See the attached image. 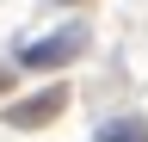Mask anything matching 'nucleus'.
Masks as SVG:
<instances>
[{
	"mask_svg": "<svg viewBox=\"0 0 148 142\" xmlns=\"http://www.w3.org/2000/svg\"><path fill=\"white\" fill-rule=\"evenodd\" d=\"M86 49V31L80 25H68V31H56V37H37V43H25L18 49V62L25 68H62V62H74Z\"/></svg>",
	"mask_w": 148,
	"mask_h": 142,
	"instance_id": "obj_1",
	"label": "nucleus"
},
{
	"mask_svg": "<svg viewBox=\"0 0 148 142\" xmlns=\"http://www.w3.org/2000/svg\"><path fill=\"white\" fill-rule=\"evenodd\" d=\"M68 105V86H49V93H31V99H18L12 111H6V123H18V130H37V123H49L56 111Z\"/></svg>",
	"mask_w": 148,
	"mask_h": 142,
	"instance_id": "obj_2",
	"label": "nucleus"
},
{
	"mask_svg": "<svg viewBox=\"0 0 148 142\" xmlns=\"http://www.w3.org/2000/svg\"><path fill=\"white\" fill-rule=\"evenodd\" d=\"M92 142H148V123H142V117H111Z\"/></svg>",
	"mask_w": 148,
	"mask_h": 142,
	"instance_id": "obj_3",
	"label": "nucleus"
}]
</instances>
